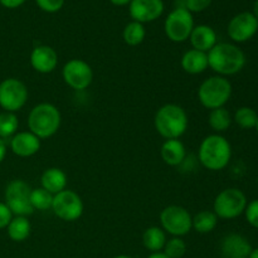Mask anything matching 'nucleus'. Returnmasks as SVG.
Here are the masks:
<instances>
[{
	"label": "nucleus",
	"mask_w": 258,
	"mask_h": 258,
	"mask_svg": "<svg viewBox=\"0 0 258 258\" xmlns=\"http://www.w3.org/2000/svg\"><path fill=\"white\" fill-rule=\"evenodd\" d=\"M207 54L209 68L222 77L237 75L246 66L244 52L232 43H217Z\"/></svg>",
	"instance_id": "1"
},
{
	"label": "nucleus",
	"mask_w": 258,
	"mask_h": 258,
	"mask_svg": "<svg viewBox=\"0 0 258 258\" xmlns=\"http://www.w3.org/2000/svg\"><path fill=\"white\" fill-rule=\"evenodd\" d=\"M232 159V146L221 134H212L202 140L198 160L206 169L219 171L227 168Z\"/></svg>",
	"instance_id": "2"
},
{
	"label": "nucleus",
	"mask_w": 258,
	"mask_h": 258,
	"mask_svg": "<svg viewBox=\"0 0 258 258\" xmlns=\"http://www.w3.org/2000/svg\"><path fill=\"white\" fill-rule=\"evenodd\" d=\"M189 120L185 110L175 103L161 106L154 117L155 130L165 140L180 139L188 130Z\"/></svg>",
	"instance_id": "3"
},
{
	"label": "nucleus",
	"mask_w": 258,
	"mask_h": 258,
	"mask_svg": "<svg viewBox=\"0 0 258 258\" xmlns=\"http://www.w3.org/2000/svg\"><path fill=\"white\" fill-rule=\"evenodd\" d=\"M62 122L59 110L54 105L42 102L34 106L28 116V127L40 140L52 138L58 133Z\"/></svg>",
	"instance_id": "4"
},
{
	"label": "nucleus",
	"mask_w": 258,
	"mask_h": 258,
	"mask_svg": "<svg viewBox=\"0 0 258 258\" xmlns=\"http://www.w3.org/2000/svg\"><path fill=\"white\" fill-rule=\"evenodd\" d=\"M233 87L231 81L222 76H213L202 82L198 88V100L208 110L224 107L231 100Z\"/></svg>",
	"instance_id": "5"
},
{
	"label": "nucleus",
	"mask_w": 258,
	"mask_h": 258,
	"mask_svg": "<svg viewBox=\"0 0 258 258\" xmlns=\"http://www.w3.org/2000/svg\"><path fill=\"white\" fill-rule=\"evenodd\" d=\"M247 203V197L241 189L227 188L218 193L213 203V212L221 219H234L244 213Z\"/></svg>",
	"instance_id": "6"
},
{
	"label": "nucleus",
	"mask_w": 258,
	"mask_h": 258,
	"mask_svg": "<svg viewBox=\"0 0 258 258\" xmlns=\"http://www.w3.org/2000/svg\"><path fill=\"white\" fill-rule=\"evenodd\" d=\"M30 188L27 181L22 179H14L5 189V204L14 217H28L34 213L30 204Z\"/></svg>",
	"instance_id": "7"
},
{
	"label": "nucleus",
	"mask_w": 258,
	"mask_h": 258,
	"mask_svg": "<svg viewBox=\"0 0 258 258\" xmlns=\"http://www.w3.org/2000/svg\"><path fill=\"white\" fill-rule=\"evenodd\" d=\"M194 29L193 14L185 7H178L170 12L164 23L165 34L171 42L183 43L189 39Z\"/></svg>",
	"instance_id": "8"
},
{
	"label": "nucleus",
	"mask_w": 258,
	"mask_h": 258,
	"mask_svg": "<svg viewBox=\"0 0 258 258\" xmlns=\"http://www.w3.org/2000/svg\"><path fill=\"white\" fill-rule=\"evenodd\" d=\"M191 219L189 211L180 206H169L161 211L160 224L165 233L173 237H183L191 231Z\"/></svg>",
	"instance_id": "9"
},
{
	"label": "nucleus",
	"mask_w": 258,
	"mask_h": 258,
	"mask_svg": "<svg viewBox=\"0 0 258 258\" xmlns=\"http://www.w3.org/2000/svg\"><path fill=\"white\" fill-rule=\"evenodd\" d=\"M83 206L82 198L76 191L64 189L60 193L53 196L52 211L55 216L64 222H76L82 217Z\"/></svg>",
	"instance_id": "10"
},
{
	"label": "nucleus",
	"mask_w": 258,
	"mask_h": 258,
	"mask_svg": "<svg viewBox=\"0 0 258 258\" xmlns=\"http://www.w3.org/2000/svg\"><path fill=\"white\" fill-rule=\"evenodd\" d=\"M28 100V88L18 78H7L0 83V107L7 112L22 110Z\"/></svg>",
	"instance_id": "11"
},
{
	"label": "nucleus",
	"mask_w": 258,
	"mask_h": 258,
	"mask_svg": "<svg viewBox=\"0 0 258 258\" xmlns=\"http://www.w3.org/2000/svg\"><path fill=\"white\" fill-rule=\"evenodd\" d=\"M62 77L68 87L75 91H83L92 83L93 71L86 60L73 58L63 66Z\"/></svg>",
	"instance_id": "12"
},
{
	"label": "nucleus",
	"mask_w": 258,
	"mask_h": 258,
	"mask_svg": "<svg viewBox=\"0 0 258 258\" xmlns=\"http://www.w3.org/2000/svg\"><path fill=\"white\" fill-rule=\"evenodd\" d=\"M227 32L234 43H244L256 35L258 32V20L252 13H239L231 19Z\"/></svg>",
	"instance_id": "13"
},
{
	"label": "nucleus",
	"mask_w": 258,
	"mask_h": 258,
	"mask_svg": "<svg viewBox=\"0 0 258 258\" xmlns=\"http://www.w3.org/2000/svg\"><path fill=\"white\" fill-rule=\"evenodd\" d=\"M128 12L135 22L150 23L159 19L164 13L163 0H133L128 4Z\"/></svg>",
	"instance_id": "14"
},
{
	"label": "nucleus",
	"mask_w": 258,
	"mask_h": 258,
	"mask_svg": "<svg viewBox=\"0 0 258 258\" xmlns=\"http://www.w3.org/2000/svg\"><path fill=\"white\" fill-rule=\"evenodd\" d=\"M248 239L239 233H229L222 238L219 253L222 258H248L252 252Z\"/></svg>",
	"instance_id": "15"
},
{
	"label": "nucleus",
	"mask_w": 258,
	"mask_h": 258,
	"mask_svg": "<svg viewBox=\"0 0 258 258\" xmlns=\"http://www.w3.org/2000/svg\"><path fill=\"white\" fill-rule=\"evenodd\" d=\"M30 64L38 73H52L58 66V54L49 45H37L30 53Z\"/></svg>",
	"instance_id": "16"
},
{
	"label": "nucleus",
	"mask_w": 258,
	"mask_h": 258,
	"mask_svg": "<svg viewBox=\"0 0 258 258\" xmlns=\"http://www.w3.org/2000/svg\"><path fill=\"white\" fill-rule=\"evenodd\" d=\"M10 149L19 158H29L39 151L40 139L30 131L17 133L10 139Z\"/></svg>",
	"instance_id": "17"
},
{
	"label": "nucleus",
	"mask_w": 258,
	"mask_h": 258,
	"mask_svg": "<svg viewBox=\"0 0 258 258\" xmlns=\"http://www.w3.org/2000/svg\"><path fill=\"white\" fill-rule=\"evenodd\" d=\"M189 39H190L193 49L208 53L217 44V33L209 25H197L194 27Z\"/></svg>",
	"instance_id": "18"
},
{
	"label": "nucleus",
	"mask_w": 258,
	"mask_h": 258,
	"mask_svg": "<svg viewBox=\"0 0 258 258\" xmlns=\"http://www.w3.org/2000/svg\"><path fill=\"white\" fill-rule=\"evenodd\" d=\"M160 155L166 165L179 166L185 161L186 149L179 139H170L161 145Z\"/></svg>",
	"instance_id": "19"
},
{
	"label": "nucleus",
	"mask_w": 258,
	"mask_h": 258,
	"mask_svg": "<svg viewBox=\"0 0 258 258\" xmlns=\"http://www.w3.org/2000/svg\"><path fill=\"white\" fill-rule=\"evenodd\" d=\"M67 174L59 168H48L43 171L40 176V184L42 188L49 191L52 196L60 193L62 190L67 189Z\"/></svg>",
	"instance_id": "20"
},
{
	"label": "nucleus",
	"mask_w": 258,
	"mask_h": 258,
	"mask_svg": "<svg viewBox=\"0 0 258 258\" xmlns=\"http://www.w3.org/2000/svg\"><path fill=\"white\" fill-rule=\"evenodd\" d=\"M181 68L189 75H201L209 68L208 54L197 49H189L181 57Z\"/></svg>",
	"instance_id": "21"
},
{
	"label": "nucleus",
	"mask_w": 258,
	"mask_h": 258,
	"mask_svg": "<svg viewBox=\"0 0 258 258\" xmlns=\"http://www.w3.org/2000/svg\"><path fill=\"white\" fill-rule=\"evenodd\" d=\"M166 241V233L164 232V229L161 227H149L145 229L143 234V244L148 251H150L151 253H155V252H163L164 246H165Z\"/></svg>",
	"instance_id": "22"
},
{
	"label": "nucleus",
	"mask_w": 258,
	"mask_h": 258,
	"mask_svg": "<svg viewBox=\"0 0 258 258\" xmlns=\"http://www.w3.org/2000/svg\"><path fill=\"white\" fill-rule=\"evenodd\" d=\"M7 232L13 242H24L32 232V224L27 217H13L8 224Z\"/></svg>",
	"instance_id": "23"
},
{
	"label": "nucleus",
	"mask_w": 258,
	"mask_h": 258,
	"mask_svg": "<svg viewBox=\"0 0 258 258\" xmlns=\"http://www.w3.org/2000/svg\"><path fill=\"white\" fill-rule=\"evenodd\" d=\"M232 122H233V117L226 107L211 110V112H209L208 123L216 134L226 133L231 127Z\"/></svg>",
	"instance_id": "24"
},
{
	"label": "nucleus",
	"mask_w": 258,
	"mask_h": 258,
	"mask_svg": "<svg viewBox=\"0 0 258 258\" xmlns=\"http://www.w3.org/2000/svg\"><path fill=\"white\" fill-rule=\"evenodd\" d=\"M218 219L219 218L213 211H202L197 213L191 219V228L202 234L211 233L216 229Z\"/></svg>",
	"instance_id": "25"
},
{
	"label": "nucleus",
	"mask_w": 258,
	"mask_h": 258,
	"mask_svg": "<svg viewBox=\"0 0 258 258\" xmlns=\"http://www.w3.org/2000/svg\"><path fill=\"white\" fill-rule=\"evenodd\" d=\"M145 37L146 30L144 24L135 22V20L128 23L122 32L123 42L127 45H131V47H136V45L141 44L144 42V39H145Z\"/></svg>",
	"instance_id": "26"
},
{
	"label": "nucleus",
	"mask_w": 258,
	"mask_h": 258,
	"mask_svg": "<svg viewBox=\"0 0 258 258\" xmlns=\"http://www.w3.org/2000/svg\"><path fill=\"white\" fill-rule=\"evenodd\" d=\"M233 121L243 130H251L254 128L258 121V113L254 111V108L249 107V106H242V107L237 108L234 112Z\"/></svg>",
	"instance_id": "27"
},
{
	"label": "nucleus",
	"mask_w": 258,
	"mask_h": 258,
	"mask_svg": "<svg viewBox=\"0 0 258 258\" xmlns=\"http://www.w3.org/2000/svg\"><path fill=\"white\" fill-rule=\"evenodd\" d=\"M18 127H19V121L14 112L4 111L0 113V139L4 141L10 140L17 134Z\"/></svg>",
	"instance_id": "28"
},
{
	"label": "nucleus",
	"mask_w": 258,
	"mask_h": 258,
	"mask_svg": "<svg viewBox=\"0 0 258 258\" xmlns=\"http://www.w3.org/2000/svg\"><path fill=\"white\" fill-rule=\"evenodd\" d=\"M29 199H30V204H32L34 211L45 212L48 211V209H52L53 196L49 193V191L43 189L42 186H40V188L32 189Z\"/></svg>",
	"instance_id": "29"
},
{
	"label": "nucleus",
	"mask_w": 258,
	"mask_h": 258,
	"mask_svg": "<svg viewBox=\"0 0 258 258\" xmlns=\"http://www.w3.org/2000/svg\"><path fill=\"white\" fill-rule=\"evenodd\" d=\"M169 258H181L186 253V243L181 237H171L168 239L163 249Z\"/></svg>",
	"instance_id": "30"
},
{
	"label": "nucleus",
	"mask_w": 258,
	"mask_h": 258,
	"mask_svg": "<svg viewBox=\"0 0 258 258\" xmlns=\"http://www.w3.org/2000/svg\"><path fill=\"white\" fill-rule=\"evenodd\" d=\"M243 214L246 217L247 223L253 228L258 229V199H253V201L247 203Z\"/></svg>",
	"instance_id": "31"
},
{
	"label": "nucleus",
	"mask_w": 258,
	"mask_h": 258,
	"mask_svg": "<svg viewBox=\"0 0 258 258\" xmlns=\"http://www.w3.org/2000/svg\"><path fill=\"white\" fill-rule=\"evenodd\" d=\"M38 7L47 13H57L62 9L64 0H35Z\"/></svg>",
	"instance_id": "32"
},
{
	"label": "nucleus",
	"mask_w": 258,
	"mask_h": 258,
	"mask_svg": "<svg viewBox=\"0 0 258 258\" xmlns=\"http://www.w3.org/2000/svg\"><path fill=\"white\" fill-rule=\"evenodd\" d=\"M212 4V0H185L184 7L190 13H201Z\"/></svg>",
	"instance_id": "33"
},
{
	"label": "nucleus",
	"mask_w": 258,
	"mask_h": 258,
	"mask_svg": "<svg viewBox=\"0 0 258 258\" xmlns=\"http://www.w3.org/2000/svg\"><path fill=\"white\" fill-rule=\"evenodd\" d=\"M13 219V214L5 203L0 202V229L7 228L8 224Z\"/></svg>",
	"instance_id": "34"
},
{
	"label": "nucleus",
	"mask_w": 258,
	"mask_h": 258,
	"mask_svg": "<svg viewBox=\"0 0 258 258\" xmlns=\"http://www.w3.org/2000/svg\"><path fill=\"white\" fill-rule=\"evenodd\" d=\"M25 3V0H0V4L3 7L8 8V9H15V8H19L20 5H23Z\"/></svg>",
	"instance_id": "35"
},
{
	"label": "nucleus",
	"mask_w": 258,
	"mask_h": 258,
	"mask_svg": "<svg viewBox=\"0 0 258 258\" xmlns=\"http://www.w3.org/2000/svg\"><path fill=\"white\" fill-rule=\"evenodd\" d=\"M5 155H7V141L0 139V163H3Z\"/></svg>",
	"instance_id": "36"
},
{
	"label": "nucleus",
	"mask_w": 258,
	"mask_h": 258,
	"mask_svg": "<svg viewBox=\"0 0 258 258\" xmlns=\"http://www.w3.org/2000/svg\"><path fill=\"white\" fill-rule=\"evenodd\" d=\"M113 5H117V7H123V5L130 4L133 0H110Z\"/></svg>",
	"instance_id": "37"
},
{
	"label": "nucleus",
	"mask_w": 258,
	"mask_h": 258,
	"mask_svg": "<svg viewBox=\"0 0 258 258\" xmlns=\"http://www.w3.org/2000/svg\"><path fill=\"white\" fill-rule=\"evenodd\" d=\"M148 258H169L164 252H155V253H151Z\"/></svg>",
	"instance_id": "38"
},
{
	"label": "nucleus",
	"mask_w": 258,
	"mask_h": 258,
	"mask_svg": "<svg viewBox=\"0 0 258 258\" xmlns=\"http://www.w3.org/2000/svg\"><path fill=\"white\" fill-rule=\"evenodd\" d=\"M252 14L256 17V19L258 20V0L254 2V5H253V12H252Z\"/></svg>",
	"instance_id": "39"
},
{
	"label": "nucleus",
	"mask_w": 258,
	"mask_h": 258,
	"mask_svg": "<svg viewBox=\"0 0 258 258\" xmlns=\"http://www.w3.org/2000/svg\"><path fill=\"white\" fill-rule=\"evenodd\" d=\"M248 258H258V247H257V248L252 249L251 254H249Z\"/></svg>",
	"instance_id": "40"
},
{
	"label": "nucleus",
	"mask_w": 258,
	"mask_h": 258,
	"mask_svg": "<svg viewBox=\"0 0 258 258\" xmlns=\"http://www.w3.org/2000/svg\"><path fill=\"white\" fill-rule=\"evenodd\" d=\"M113 258H134V257L127 256V254H118V256H116V257H113Z\"/></svg>",
	"instance_id": "41"
},
{
	"label": "nucleus",
	"mask_w": 258,
	"mask_h": 258,
	"mask_svg": "<svg viewBox=\"0 0 258 258\" xmlns=\"http://www.w3.org/2000/svg\"><path fill=\"white\" fill-rule=\"evenodd\" d=\"M254 128H256V131H257V134H258V121H257V125H256V127H254Z\"/></svg>",
	"instance_id": "42"
}]
</instances>
